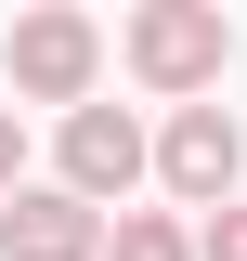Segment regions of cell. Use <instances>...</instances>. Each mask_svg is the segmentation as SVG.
I'll use <instances>...</instances> for the list:
<instances>
[{"mask_svg": "<svg viewBox=\"0 0 247 261\" xmlns=\"http://www.w3.org/2000/svg\"><path fill=\"white\" fill-rule=\"evenodd\" d=\"M195 261H247V196H234V209H208V235H195Z\"/></svg>", "mask_w": 247, "mask_h": 261, "instance_id": "7", "label": "cell"}, {"mask_svg": "<svg viewBox=\"0 0 247 261\" xmlns=\"http://www.w3.org/2000/svg\"><path fill=\"white\" fill-rule=\"evenodd\" d=\"M104 209H78L65 183H13L0 196V261H104Z\"/></svg>", "mask_w": 247, "mask_h": 261, "instance_id": "5", "label": "cell"}, {"mask_svg": "<svg viewBox=\"0 0 247 261\" xmlns=\"http://www.w3.org/2000/svg\"><path fill=\"white\" fill-rule=\"evenodd\" d=\"M234 170H247L234 118H221V105H169V130H156V183L182 196V209H234Z\"/></svg>", "mask_w": 247, "mask_h": 261, "instance_id": "4", "label": "cell"}, {"mask_svg": "<svg viewBox=\"0 0 247 261\" xmlns=\"http://www.w3.org/2000/svg\"><path fill=\"white\" fill-rule=\"evenodd\" d=\"M52 157H65V196L117 222V196H130V183H143V170H156V144H143V130H130V105H78V118H65V144H52Z\"/></svg>", "mask_w": 247, "mask_h": 261, "instance_id": "3", "label": "cell"}, {"mask_svg": "<svg viewBox=\"0 0 247 261\" xmlns=\"http://www.w3.org/2000/svg\"><path fill=\"white\" fill-rule=\"evenodd\" d=\"M117 53H130V79H143V92L195 105V92H221V65H234V27H221V0H143Z\"/></svg>", "mask_w": 247, "mask_h": 261, "instance_id": "1", "label": "cell"}, {"mask_svg": "<svg viewBox=\"0 0 247 261\" xmlns=\"http://www.w3.org/2000/svg\"><path fill=\"white\" fill-rule=\"evenodd\" d=\"M117 261H195V235L169 222V209H117V235H104Z\"/></svg>", "mask_w": 247, "mask_h": 261, "instance_id": "6", "label": "cell"}, {"mask_svg": "<svg viewBox=\"0 0 247 261\" xmlns=\"http://www.w3.org/2000/svg\"><path fill=\"white\" fill-rule=\"evenodd\" d=\"M0 79L26 105H91V79H104V27L91 13H65V0H39V13H13V39H0Z\"/></svg>", "mask_w": 247, "mask_h": 261, "instance_id": "2", "label": "cell"}, {"mask_svg": "<svg viewBox=\"0 0 247 261\" xmlns=\"http://www.w3.org/2000/svg\"><path fill=\"white\" fill-rule=\"evenodd\" d=\"M13 170H26V130H13V105H0V196H13Z\"/></svg>", "mask_w": 247, "mask_h": 261, "instance_id": "8", "label": "cell"}]
</instances>
